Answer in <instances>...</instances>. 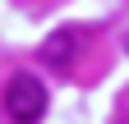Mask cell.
<instances>
[{
  "label": "cell",
  "mask_w": 129,
  "mask_h": 124,
  "mask_svg": "<svg viewBox=\"0 0 129 124\" xmlns=\"http://www.w3.org/2000/svg\"><path fill=\"white\" fill-rule=\"evenodd\" d=\"M5 115L14 124H42V115H46V87H42V78L14 74L5 83Z\"/></svg>",
  "instance_id": "cell-1"
},
{
  "label": "cell",
  "mask_w": 129,
  "mask_h": 124,
  "mask_svg": "<svg viewBox=\"0 0 129 124\" xmlns=\"http://www.w3.org/2000/svg\"><path fill=\"white\" fill-rule=\"evenodd\" d=\"M83 46H88V32H83V28H55V32L42 41V65L69 69V65H78Z\"/></svg>",
  "instance_id": "cell-2"
},
{
  "label": "cell",
  "mask_w": 129,
  "mask_h": 124,
  "mask_svg": "<svg viewBox=\"0 0 129 124\" xmlns=\"http://www.w3.org/2000/svg\"><path fill=\"white\" fill-rule=\"evenodd\" d=\"M124 51H129V37H124Z\"/></svg>",
  "instance_id": "cell-3"
}]
</instances>
